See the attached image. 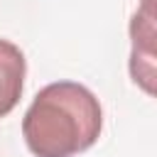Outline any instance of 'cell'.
Returning a JSON list of instances; mask_svg holds the SVG:
<instances>
[{"label":"cell","instance_id":"6da1fadb","mask_svg":"<svg viewBox=\"0 0 157 157\" xmlns=\"http://www.w3.org/2000/svg\"><path fill=\"white\" fill-rule=\"evenodd\" d=\"M103 110L93 91L76 81L44 86L22 118V137L34 157H74L96 145Z\"/></svg>","mask_w":157,"mask_h":157},{"label":"cell","instance_id":"7a4b0ae2","mask_svg":"<svg viewBox=\"0 0 157 157\" xmlns=\"http://www.w3.org/2000/svg\"><path fill=\"white\" fill-rule=\"evenodd\" d=\"M25 54L17 44L0 39V118L20 103L25 83Z\"/></svg>","mask_w":157,"mask_h":157},{"label":"cell","instance_id":"3957f363","mask_svg":"<svg viewBox=\"0 0 157 157\" xmlns=\"http://www.w3.org/2000/svg\"><path fill=\"white\" fill-rule=\"evenodd\" d=\"M137 12H140V15H145V17L157 20V0H140Z\"/></svg>","mask_w":157,"mask_h":157}]
</instances>
